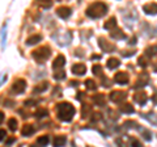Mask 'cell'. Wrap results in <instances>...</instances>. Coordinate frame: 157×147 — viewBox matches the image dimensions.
I'll use <instances>...</instances> for the list:
<instances>
[{
  "instance_id": "6da1fadb",
  "label": "cell",
  "mask_w": 157,
  "mask_h": 147,
  "mask_svg": "<svg viewBox=\"0 0 157 147\" xmlns=\"http://www.w3.org/2000/svg\"><path fill=\"white\" fill-rule=\"evenodd\" d=\"M56 113H58V117L62 121L70 122L75 116V108L68 103H60L56 105Z\"/></svg>"
},
{
  "instance_id": "7a4b0ae2",
  "label": "cell",
  "mask_w": 157,
  "mask_h": 147,
  "mask_svg": "<svg viewBox=\"0 0 157 147\" xmlns=\"http://www.w3.org/2000/svg\"><path fill=\"white\" fill-rule=\"evenodd\" d=\"M108 13V5L105 3H94L87 9V16L90 19H99Z\"/></svg>"
},
{
  "instance_id": "3957f363",
  "label": "cell",
  "mask_w": 157,
  "mask_h": 147,
  "mask_svg": "<svg viewBox=\"0 0 157 147\" xmlns=\"http://www.w3.org/2000/svg\"><path fill=\"white\" fill-rule=\"evenodd\" d=\"M31 55H33V58L37 60V62L42 63V62H46L50 55H51V50H50V47H47V46H43V47H39L37 50H34L33 53H31Z\"/></svg>"
},
{
  "instance_id": "277c9868",
  "label": "cell",
  "mask_w": 157,
  "mask_h": 147,
  "mask_svg": "<svg viewBox=\"0 0 157 147\" xmlns=\"http://www.w3.org/2000/svg\"><path fill=\"white\" fill-rule=\"evenodd\" d=\"M126 99H127V93L123 91H113L110 93V100H111L113 103L119 104V103L124 101Z\"/></svg>"
},
{
  "instance_id": "5b68a950",
  "label": "cell",
  "mask_w": 157,
  "mask_h": 147,
  "mask_svg": "<svg viewBox=\"0 0 157 147\" xmlns=\"http://www.w3.org/2000/svg\"><path fill=\"white\" fill-rule=\"evenodd\" d=\"M25 88H26V81L24 79H17L12 84V92L15 93H22L25 91Z\"/></svg>"
},
{
  "instance_id": "8992f818",
  "label": "cell",
  "mask_w": 157,
  "mask_h": 147,
  "mask_svg": "<svg viewBox=\"0 0 157 147\" xmlns=\"http://www.w3.org/2000/svg\"><path fill=\"white\" fill-rule=\"evenodd\" d=\"M98 45L105 53H110V51H114V50H115V46H114L113 44H109L108 39L103 38V37L98 38Z\"/></svg>"
},
{
  "instance_id": "52a82bcc",
  "label": "cell",
  "mask_w": 157,
  "mask_h": 147,
  "mask_svg": "<svg viewBox=\"0 0 157 147\" xmlns=\"http://www.w3.org/2000/svg\"><path fill=\"white\" fill-rule=\"evenodd\" d=\"M114 80H115V83H118V84H127L130 78H128V75L126 72H118V74H115V76H114Z\"/></svg>"
},
{
  "instance_id": "ba28073f",
  "label": "cell",
  "mask_w": 157,
  "mask_h": 147,
  "mask_svg": "<svg viewBox=\"0 0 157 147\" xmlns=\"http://www.w3.org/2000/svg\"><path fill=\"white\" fill-rule=\"evenodd\" d=\"M56 15H58L60 19H68L71 16V8L68 7H59L56 9Z\"/></svg>"
},
{
  "instance_id": "9c48e42d",
  "label": "cell",
  "mask_w": 157,
  "mask_h": 147,
  "mask_svg": "<svg viewBox=\"0 0 157 147\" xmlns=\"http://www.w3.org/2000/svg\"><path fill=\"white\" fill-rule=\"evenodd\" d=\"M143 11L147 15H157V4L156 3H148L143 7Z\"/></svg>"
},
{
  "instance_id": "30bf717a",
  "label": "cell",
  "mask_w": 157,
  "mask_h": 147,
  "mask_svg": "<svg viewBox=\"0 0 157 147\" xmlns=\"http://www.w3.org/2000/svg\"><path fill=\"white\" fill-rule=\"evenodd\" d=\"M72 72L75 75H84L85 72H87V67H85V64L83 63H77V64H73L72 66Z\"/></svg>"
},
{
  "instance_id": "8fae6325",
  "label": "cell",
  "mask_w": 157,
  "mask_h": 147,
  "mask_svg": "<svg viewBox=\"0 0 157 147\" xmlns=\"http://www.w3.org/2000/svg\"><path fill=\"white\" fill-rule=\"evenodd\" d=\"M64 64H66V58H64V55H58L54 59V62H52V69H54V70L62 69Z\"/></svg>"
},
{
  "instance_id": "7c38bea8",
  "label": "cell",
  "mask_w": 157,
  "mask_h": 147,
  "mask_svg": "<svg viewBox=\"0 0 157 147\" xmlns=\"http://www.w3.org/2000/svg\"><path fill=\"white\" fill-rule=\"evenodd\" d=\"M134 100H135V103H138V104H140V105H144L145 103H147V95H145L144 92H138V93H135L134 95Z\"/></svg>"
},
{
  "instance_id": "4fadbf2b",
  "label": "cell",
  "mask_w": 157,
  "mask_h": 147,
  "mask_svg": "<svg viewBox=\"0 0 157 147\" xmlns=\"http://www.w3.org/2000/svg\"><path fill=\"white\" fill-rule=\"evenodd\" d=\"M148 81H149V78H148V75L147 74H143L140 79L136 81V84L134 85L135 88H141V87H145V85L148 84Z\"/></svg>"
},
{
  "instance_id": "5bb4252c",
  "label": "cell",
  "mask_w": 157,
  "mask_h": 147,
  "mask_svg": "<svg viewBox=\"0 0 157 147\" xmlns=\"http://www.w3.org/2000/svg\"><path fill=\"white\" fill-rule=\"evenodd\" d=\"M41 41H42V35L41 34H34V35H31V37H29L26 39V45L28 46H33V45L39 44Z\"/></svg>"
},
{
  "instance_id": "9a60e30c",
  "label": "cell",
  "mask_w": 157,
  "mask_h": 147,
  "mask_svg": "<svg viewBox=\"0 0 157 147\" xmlns=\"http://www.w3.org/2000/svg\"><path fill=\"white\" fill-rule=\"evenodd\" d=\"M110 37L114 38V39H124L126 38V34H124L120 29H114V30L110 32Z\"/></svg>"
},
{
  "instance_id": "2e32d148",
  "label": "cell",
  "mask_w": 157,
  "mask_h": 147,
  "mask_svg": "<svg viewBox=\"0 0 157 147\" xmlns=\"http://www.w3.org/2000/svg\"><path fill=\"white\" fill-rule=\"evenodd\" d=\"M93 103L96 104V105H99V106H103L106 104V97L105 95H94L93 96Z\"/></svg>"
},
{
  "instance_id": "e0dca14e",
  "label": "cell",
  "mask_w": 157,
  "mask_h": 147,
  "mask_svg": "<svg viewBox=\"0 0 157 147\" xmlns=\"http://www.w3.org/2000/svg\"><path fill=\"white\" fill-rule=\"evenodd\" d=\"M66 143H67V138L64 135H59V137H56L54 139L52 145H54V147H63V146H66Z\"/></svg>"
},
{
  "instance_id": "ac0fdd59",
  "label": "cell",
  "mask_w": 157,
  "mask_h": 147,
  "mask_svg": "<svg viewBox=\"0 0 157 147\" xmlns=\"http://www.w3.org/2000/svg\"><path fill=\"white\" fill-rule=\"evenodd\" d=\"M34 127L31 126V125H25L22 127V130H21V134L24 135V137H30V135L34 134Z\"/></svg>"
},
{
  "instance_id": "d6986e66",
  "label": "cell",
  "mask_w": 157,
  "mask_h": 147,
  "mask_svg": "<svg viewBox=\"0 0 157 147\" xmlns=\"http://www.w3.org/2000/svg\"><path fill=\"white\" fill-rule=\"evenodd\" d=\"M144 54H145V57H147V58H152V57H155V55L157 54V46H156V45L148 46V47L145 49Z\"/></svg>"
},
{
  "instance_id": "ffe728a7",
  "label": "cell",
  "mask_w": 157,
  "mask_h": 147,
  "mask_svg": "<svg viewBox=\"0 0 157 147\" xmlns=\"http://www.w3.org/2000/svg\"><path fill=\"white\" fill-rule=\"evenodd\" d=\"M119 110H120V113H126V114H132L135 112V109L130 105V104H123V105H120Z\"/></svg>"
},
{
  "instance_id": "44dd1931",
  "label": "cell",
  "mask_w": 157,
  "mask_h": 147,
  "mask_svg": "<svg viewBox=\"0 0 157 147\" xmlns=\"http://www.w3.org/2000/svg\"><path fill=\"white\" fill-rule=\"evenodd\" d=\"M119 64H120V62H119V59H117V58H110V59H108V69H110V70L117 69Z\"/></svg>"
},
{
  "instance_id": "7402d4cb",
  "label": "cell",
  "mask_w": 157,
  "mask_h": 147,
  "mask_svg": "<svg viewBox=\"0 0 157 147\" xmlns=\"http://www.w3.org/2000/svg\"><path fill=\"white\" fill-rule=\"evenodd\" d=\"M49 142H50V138L47 137V135H42V137H39V138L37 139V145H38V146H41V147L47 146V145H49Z\"/></svg>"
},
{
  "instance_id": "603a6c76",
  "label": "cell",
  "mask_w": 157,
  "mask_h": 147,
  "mask_svg": "<svg viewBox=\"0 0 157 147\" xmlns=\"http://www.w3.org/2000/svg\"><path fill=\"white\" fill-rule=\"evenodd\" d=\"M105 29H113V28H115L117 26V19L115 17H111V19H109L108 21L105 23Z\"/></svg>"
},
{
  "instance_id": "cb8c5ba5",
  "label": "cell",
  "mask_w": 157,
  "mask_h": 147,
  "mask_svg": "<svg viewBox=\"0 0 157 147\" xmlns=\"http://www.w3.org/2000/svg\"><path fill=\"white\" fill-rule=\"evenodd\" d=\"M49 83L47 81H45V83H42V84H39V85H37L34 89H33V92L34 93H41V92H43V91H46V89L49 88Z\"/></svg>"
},
{
  "instance_id": "d4e9b609",
  "label": "cell",
  "mask_w": 157,
  "mask_h": 147,
  "mask_svg": "<svg viewBox=\"0 0 157 147\" xmlns=\"http://www.w3.org/2000/svg\"><path fill=\"white\" fill-rule=\"evenodd\" d=\"M144 117H145V120H148L151 124L157 125V116H156V114L149 113V114H144Z\"/></svg>"
},
{
  "instance_id": "484cf974",
  "label": "cell",
  "mask_w": 157,
  "mask_h": 147,
  "mask_svg": "<svg viewBox=\"0 0 157 147\" xmlns=\"http://www.w3.org/2000/svg\"><path fill=\"white\" fill-rule=\"evenodd\" d=\"M49 116V112H47V109H42V108H39L37 112H35V117L37 118H43V117H47Z\"/></svg>"
},
{
  "instance_id": "4316f807",
  "label": "cell",
  "mask_w": 157,
  "mask_h": 147,
  "mask_svg": "<svg viewBox=\"0 0 157 147\" xmlns=\"http://www.w3.org/2000/svg\"><path fill=\"white\" fill-rule=\"evenodd\" d=\"M85 85H87L88 89H90V91H94V89H97V84L94 83L92 79H87L85 80Z\"/></svg>"
},
{
  "instance_id": "83f0119b",
  "label": "cell",
  "mask_w": 157,
  "mask_h": 147,
  "mask_svg": "<svg viewBox=\"0 0 157 147\" xmlns=\"http://www.w3.org/2000/svg\"><path fill=\"white\" fill-rule=\"evenodd\" d=\"M140 133H141L143 138H144L145 141H151V139H152V133L149 130H147V129H141Z\"/></svg>"
},
{
  "instance_id": "f1b7e54d",
  "label": "cell",
  "mask_w": 157,
  "mask_h": 147,
  "mask_svg": "<svg viewBox=\"0 0 157 147\" xmlns=\"http://www.w3.org/2000/svg\"><path fill=\"white\" fill-rule=\"evenodd\" d=\"M8 127L12 131L16 130V129H17V121H16V118H9V120H8Z\"/></svg>"
},
{
  "instance_id": "f546056e",
  "label": "cell",
  "mask_w": 157,
  "mask_h": 147,
  "mask_svg": "<svg viewBox=\"0 0 157 147\" xmlns=\"http://www.w3.org/2000/svg\"><path fill=\"white\" fill-rule=\"evenodd\" d=\"M92 71H93L94 75H98V76H99V75H103L102 74V67L99 66V64H94L93 69H92Z\"/></svg>"
},
{
  "instance_id": "4dcf8cb0",
  "label": "cell",
  "mask_w": 157,
  "mask_h": 147,
  "mask_svg": "<svg viewBox=\"0 0 157 147\" xmlns=\"http://www.w3.org/2000/svg\"><path fill=\"white\" fill-rule=\"evenodd\" d=\"M138 63H139V66L140 67H147L148 66V62H147V57H140L139 58V60H138Z\"/></svg>"
},
{
  "instance_id": "1f68e13d",
  "label": "cell",
  "mask_w": 157,
  "mask_h": 147,
  "mask_svg": "<svg viewBox=\"0 0 157 147\" xmlns=\"http://www.w3.org/2000/svg\"><path fill=\"white\" fill-rule=\"evenodd\" d=\"M124 126H126L127 129H136V127H139L138 124L135 122V121H126V122H124Z\"/></svg>"
},
{
  "instance_id": "d6a6232c",
  "label": "cell",
  "mask_w": 157,
  "mask_h": 147,
  "mask_svg": "<svg viewBox=\"0 0 157 147\" xmlns=\"http://www.w3.org/2000/svg\"><path fill=\"white\" fill-rule=\"evenodd\" d=\"M64 78H66V72H64V71H60V72H56V74L54 75V79H55V80H63Z\"/></svg>"
},
{
  "instance_id": "836d02e7",
  "label": "cell",
  "mask_w": 157,
  "mask_h": 147,
  "mask_svg": "<svg viewBox=\"0 0 157 147\" xmlns=\"http://www.w3.org/2000/svg\"><path fill=\"white\" fill-rule=\"evenodd\" d=\"M5 45V26H3L1 29V49H4Z\"/></svg>"
},
{
  "instance_id": "e575fe53",
  "label": "cell",
  "mask_w": 157,
  "mask_h": 147,
  "mask_svg": "<svg viewBox=\"0 0 157 147\" xmlns=\"http://www.w3.org/2000/svg\"><path fill=\"white\" fill-rule=\"evenodd\" d=\"M131 147H143V145L138 139H131Z\"/></svg>"
},
{
  "instance_id": "d590c367",
  "label": "cell",
  "mask_w": 157,
  "mask_h": 147,
  "mask_svg": "<svg viewBox=\"0 0 157 147\" xmlns=\"http://www.w3.org/2000/svg\"><path fill=\"white\" fill-rule=\"evenodd\" d=\"M117 145L119 146V147H128L126 143H124V139H123V138H120V139L118 138V139H117Z\"/></svg>"
},
{
  "instance_id": "8d00e7d4",
  "label": "cell",
  "mask_w": 157,
  "mask_h": 147,
  "mask_svg": "<svg viewBox=\"0 0 157 147\" xmlns=\"http://www.w3.org/2000/svg\"><path fill=\"white\" fill-rule=\"evenodd\" d=\"M5 138H7V131L3 130V129H0V142H3Z\"/></svg>"
},
{
  "instance_id": "74e56055",
  "label": "cell",
  "mask_w": 157,
  "mask_h": 147,
  "mask_svg": "<svg viewBox=\"0 0 157 147\" xmlns=\"http://www.w3.org/2000/svg\"><path fill=\"white\" fill-rule=\"evenodd\" d=\"M4 105H5V106H9V108H10V106L15 105V101H12V100H5V101H4Z\"/></svg>"
},
{
  "instance_id": "f35d334b",
  "label": "cell",
  "mask_w": 157,
  "mask_h": 147,
  "mask_svg": "<svg viewBox=\"0 0 157 147\" xmlns=\"http://www.w3.org/2000/svg\"><path fill=\"white\" fill-rule=\"evenodd\" d=\"M24 104H25V105H35L37 101H34V100H28V101H25Z\"/></svg>"
},
{
  "instance_id": "ab89813d",
  "label": "cell",
  "mask_w": 157,
  "mask_h": 147,
  "mask_svg": "<svg viewBox=\"0 0 157 147\" xmlns=\"http://www.w3.org/2000/svg\"><path fill=\"white\" fill-rule=\"evenodd\" d=\"M3 121H4V113L0 112V125L3 124Z\"/></svg>"
},
{
  "instance_id": "60d3db41",
  "label": "cell",
  "mask_w": 157,
  "mask_h": 147,
  "mask_svg": "<svg viewBox=\"0 0 157 147\" xmlns=\"http://www.w3.org/2000/svg\"><path fill=\"white\" fill-rule=\"evenodd\" d=\"M152 100H153V103H155V104H157V95H155V96H153V97H152Z\"/></svg>"
}]
</instances>
